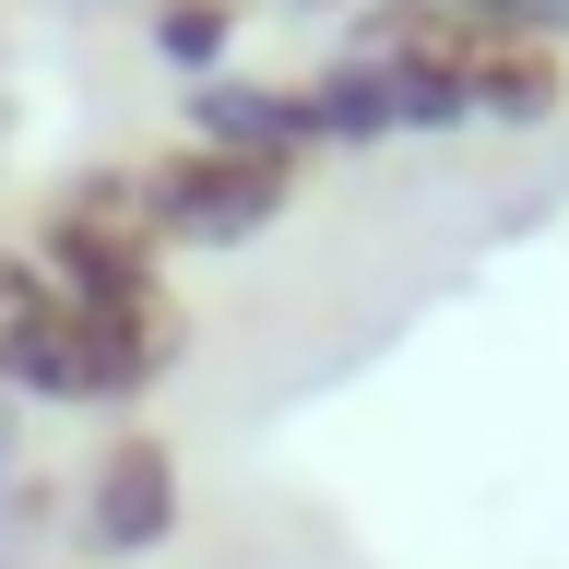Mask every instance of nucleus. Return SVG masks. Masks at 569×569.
<instances>
[{"label": "nucleus", "mask_w": 569, "mask_h": 569, "mask_svg": "<svg viewBox=\"0 0 569 569\" xmlns=\"http://www.w3.org/2000/svg\"><path fill=\"white\" fill-rule=\"evenodd\" d=\"M142 190V238H178V249H238L261 238L284 202H297V167H261V154H213V142H178L131 178Z\"/></svg>", "instance_id": "f257e3e1"}, {"label": "nucleus", "mask_w": 569, "mask_h": 569, "mask_svg": "<svg viewBox=\"0 0 569 569\" xmlns=\"http://www.w3.org/2000/svg\"><path fill=\"white\" fill-rule=\"evenodd\" d=\"M71 533H83V558H154L178 533V451L167 439H107L96 451V475H83V498H71Z\"/></svg>", "instance_id": "f03ea898"}, {"label": "nucleus", "mask_w": 569, "mask_h": 569, "mask_svg": "<svg viewBox=\"0 0 569 569\" xmlns=\"http://www.w3.org/2000/svg\"><path fill=\"white\" fill-rule=\"evenodd\" d=\"M0 391L24 403H83V332H71V297L36 261L0 249Z\"/></svg>", "instance_id": "7ed1b4c3"}, {"label": "nucleus", "mask_w": 569, "mask_h": 569, "mask_svg": "<svg viewBox=\"0 0 569 569\" xmlns=\"http://www.w3.org/2000/svg\"><path fill=\"white\" fill-rule=\"evenodd\" d=\"M427 24H439V12H427ZM439 36H451V60H462V119L533 131V119H558V107H569L558 48H533V36H462V24H439Z\"/></svg>", "instance_id": "20e7f679"}, {"label": "nucleus", "mask_w": 569, "mask_h": 569, "mask_svg": "<svg viewBox=\"0 0 569 569\" xmlns=\"http://www.w3.org/2000/svg\"><path fill=\"white\" fill-rule=\"evenodd\" d=\"M190 142H213V154H261V167H297V154L320 142L309 83H238V71H213L202 96H190Z\"/></svg>", "instance_id": "39448f33"}, {"label": "nucleus", "mask_w": 569, "mask_h": 569, "mask_svg": "<svg viewBox=\"0 0 569 569\" xmlns=\"http://www.w3.org/2000/svg\"><path fill=\"white\" fill-rule=\"evenodd\" d=\"M309 119H320V142H391V131H403V96H391L380 48H356V60L320 71V83H309Z\"/></svg>", "instance_id": "423d86ee"}, {"label": "nucleus", "mask_w": 569, "mask_h": 569, "mask_svg": "<svg viewBox=\"0 0 569 569\" xmlns=\"http://www.w3.org/2000/svg\"><path fill=\"white\" fill-rule=\"evenodd\" d=\"M226 48H238V0H167V12H154V60L213 71Z\"/></svg>", "instance_id": "0eeeda50"}, {"label": "nucleus", "mask_w": 569, "mask_h": 569, "mask_svg": "<svg viewBox=\"0 0 569 569\" xmlns=\"http://www.w3.org/2000/svg\"><path fill=\"white\" fill-rule=\"evenodd\" d=\"M427 12H462V0H427Z\"/></svg>", "instance_id": "6e6552de"}, {"label": "nucleus", "mask_w": 569, "mask_h": 569, "mask_svg": "<svg viewBox=\"0 0 569 569\" xmlns=\"http://www.w3.org/2000/svg\"><path fill=\"white\" fill-rule=\"evenodd\" d=\"M0 569H12V558H0Z\"/></svg>", "instance_id": "1a4fd4ad"}]
</instances>
